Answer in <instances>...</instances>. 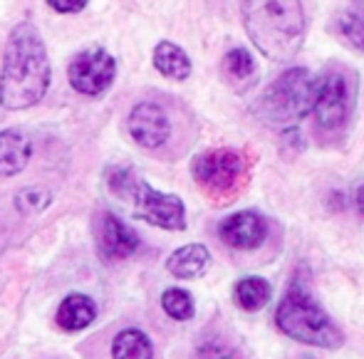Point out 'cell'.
Listing matches in <instances>:
<instances>
[{
  "label": "cell",
  "instance_id": "obj_18",
  "mask_svg": "<svg viewBox=\"0 0 364 359\" xmlns=\"http://www.w3.org/2000/svg\"><path fill=\"white\" fill-rule=\"evenodd\" d=\"M223 72L230 82H235L238 87H248L253 85L255 75H258V68H255L253 55L245 48H233L228 55L223 58Z\"/></svg>",
  "mask_w": 364,
  "mask_h": 359
},
{
  "label": "cell",
  "instance_id": "obj_16",
  "mask_svg": "<svg viewBox=\"0 0 364 359\" xmlns=\"http://www.w3.org/2000/svg\"><path fill=\"white\" fill-rule=\"evenodd\" d=\"M112 359H154V345L141 330H122L112 342Z\"/></svg>",
  "mask_w": 364,
  "mask_h": 359
},
{
  "label": "cell",
  "instance_id": "obj_11",
  "mask_svg": "<svg viewBox=\"0 0 364 359\" xmlns=\"http://www.w3.org/2000/svg\"><path fill=\"white\" fill-rule=\"evenodd\" d=\"M141 240L124 220H119L114 213H105L100 233V250L109 260H124L139 250Z\"/></svg>",
  "mask_w": 364,
  "mask_h": 359
},
{
  "label": "cell",
  "instance_id": "obj_20",
  "mask_svg": "<svg viewBox=\"0 0 364 359\" xmlns=\"http://www.w3.org/2000/svg\"><path fill=\"white\" fill-rule=\"evenodd\" d=\"M337 33L345 43H350L355 50L364 53V20L355 13H342L335 23Z\"/></svg>",
  "mask_w": 364,
  "mask_h": 359
},
{
  "label": "cell",
  "instance_id": "obj_19",
  "mask_svg": "<svg viewBox=\"0 0 364 359\" xmlns=\"http://www.w3.org/2000/svg\"><path fill=\"white\" fill-rule=\"evenodd\" d=\"M161 307L164 312H166L171 320H191L193 317V297L188 295L186 290H181V287H168L166 292L161 295Z\"/></svg>",
  "mask_w": 364,
  "mask_h": 359
},
{
  "label": "cell",
  "instance_id": "obj_6",
  "mask_svg": "<svg viewBox=\"0 0 364 359\" xmlns=\"http://www.w3.org/2000/svg\"><path fill=\"white\" fill-rule=\"evenodd\" d=\"M357 100V77L342 65H332L322 72L317 80L315 92V105H312V114H315L320 129L337 132L350 122L352 109H355Z\"/></svg>",
  "mask_w": 364,
  "mask_h": 359
},
{
  "label": "cell",
  "instance_id": "obj_17",
  "mask_svg": "<svg viewBox=\"0 0 364 359\" xmlns=\"http://www.w3.org/2000/svg\"><path fill=\"white\" fill-rule=\"evenodd\" d=\"M233 295L240 310L258 312L270 302V283L265 278H243L235 283Z\"/></svg>",
  "mask_w": 364,
  "mask_h": 359
},
{
  "label": "cell",
  "instance_id": "obj_3",
  "mask_svg": "<svg viewBox=\"0 0 364 359\" xmlns=\"http://www.w3.org/2000/svg\"><path fill=\"white\" fill-rule=\"evenodd\" d=\"M275 322H278V327L285 335L302 342V345L337 350L345 342L340 327L317 305L310 287L302 283L300 278L292 280V285L285 292L283 302H280L278 312H275Z\"/></svg>",
  "mask_w": 364,
  "mask_h": 359
},
{
  "label": "cell",
  "instance_id": "obj_22",
  "mask_svg": "<svg viewBox=\"0 0 364 359\" xmlns=\"http://www.w3.org/2000/svg\"><path fill=\"white\" fill-rule=\"evenodd\" d=\"M196 359H243V355H240L230 342L220 340V337H213V340H206L198 345Z\"/></svg>",
  "mask_w": 364,
  "mask_h": 359
},
{
  "label": "cell",
  "instance_id": "obj_15",
  "mask_svg": "<svg viewBox=\"0 0 364 359\" xmlns=\"http://www.w3.org/2000/svg\"><path fill=\"white\" fill-rule=\"evenodd\" d=\"M154 68L161 72L168 80H186L191 75V60L188 55L178 48L171 40H161V43L154 48Z\"/></svg>",
  "mask_w": 364,
  "mask_h": 359
},
{
  "label": "cell",
  "instance_id": "obj_8",
  "mask_svg": "<svg viewBox=\"0 0 364 359\" xmlns=\"http://www.w3.org/2000/svg\"><path fill=\"white\" fill-rule=\"evenodd\" d=\"M117 75V60L105 48H87L70 63L68 77L75 92L100 97L112 87Z\"/></svg>",
  "mask_w": 364,
  "mask_h": 359
},
{
  "label": "cell",
  "instance_id": "obj_1",
  "mask_svg": "<svg viewBox=\"0 0 364 359\" xmlns=\"http://www.w3.org/2000/svg\"><path fill=\"white\" fill-rule=\"evenodd\" d=\"M53 68L43 35L33 23L13 28L0 70V105L10 112L35 107L50 90Z\"/></svg>",
  "mask_w": 364,
  "mask_h": 359
},
{
  "label": "cell",
  "instance_id": "obj_23",
  "mask_svg": "<svg viewBox=\"0 0 364 359\" xmlns=\"http://www.w3.org/2000/svg\"><path fill=\"white\" fill-rule=\"evenodd\" d=\"M87 3H90V0H48L50 8H53L55 13H63V15L80 13V10L87 8Z\"/></svg>",
  "mask_w": 364,
  "mask_h": 359
},
{
  "label": "cell",
  "instance_id": "obj_12",
  "mask_svg": "<svg viewBox=\"0 0 364 359\" xmlns=\"http://www.w3.org/2000/svg\"><path fill=\"white\" fill-rule=\"evenodd\" d=\"M33 156V141L20 129L0 132V176H18Z\"/></svg>",
  "mask_w": 364,
  "mask_h": 359
},
{
  "label": "cell",
  "instance_id": "obj_10",
  "mask_svg": "<svg viewBox=\"0 0 364 359\" xmlns=\"http://www.w3.org/2000/svg\"><path fill=\"white\" fill-rule=\"evenodd\" d=\"M218 235L225 245L235 250H253L268 235V223L260 213L255 211H238L228 218L220 220Z\"/></svg>",
  "mask_w": 364,
  "mask_h": 359
},
{
  "label": "cell",
  "instance_id": "obj_14",
  "mask_svg": "<svg viewBox=\"0 0 364 359\" xmlns=\"http://www.w3.org/2000/svg\"><path fill=\"white\" fill-rule=\"evenodd\" d=\"M97 317V305L87 295H68L58 310V325L68 332H80L90 327Z\"/></svg>",
  "mask_w": 364,
  "mask_h": 359
},
{
  "label": "cell",
  "instance_id": "obj_4",
  "mask_svg": "<svg viewBox=\"0 0 364 359\" xmlns=\"http://www.w3.org/2000/svg\"><path fill=\"white\" fill-rule=\"evenodd\" d=\"M107 183L112 193L127 198L132 203V211L136 218H144L146 223L166 230L186 228V208L183 201L173 193H161L151 188L144 178H136V173L127 166H114L107 171Z\"/></svg>",
  "mask_w": 364,
  "mask_h": 359
},
{
  "label": "cell",
  "instance_id": "obj_5",
  "mask_svg": "<svg viewBox=\"0 0 364 359\" xmlns=\"http://www.w3.org/2000/svg\"><path fill=\"white\" fill-rule=\"evenodd\" d=\"M317 80L305 68L285 70L255 105V114L265 124L292 127L295 122L305 119L315 105Z\"/></svg>",
  "mask_w": 364,
  "mask_h": 359
},
{
  "label": "cell",
  "instance_id": "obj_7",
  "mask_svg": "<svg viewBox=\"0 0 364 359\" xmlns=\"http://www.w3.org/2000/svg\"><path fill=\"white\" fill-rule=\"evenodd\" d=\"M191 171L196 183L208 196L235 198V191L245 181L248 164H245L243 154L235 149H213V151H203L193 159Z\"/></svg>",
  "mask_w": 364,
  "mask_h": 359
},
{
  "label": "cell",
  "instance_id": "obj_9",
  "mask_svg": "<svg viewBox=\"0 0 364 359\" xmlns=\"http://www.w3.org/2000/svg\"><path fill=\"white\" fill-rule=\"evenodd\" d=\"M127 127H129L132 139L144 149H159L171 136V122H168L166 112L154 102L136 105L127 119Z\"/></svg>",
  "mask_w": 364,
  "mask_h": 359
},
{
  "label": "cell",
  "instance_id": "obj_21",
  "mask_svg": "<svg viewBox=\"0 0 364 359\" xmlns=\"http://www.w3.org/2000/svg\"><path fill=\"white\" fill-rule=\"evenodd\" d=\"M50 201H53L50 191L48 188H40V186L25 188V191H20L18 196H15V206H18V211H23V213L45 211V208L50 206Z\"/></svg>",
  "mask_w": 364,
  "mask_h": 359
},
{
  "label": "cell",
  "instance_id": "obj_24",
  "mask_svg": "<svg viewBox=\"0 0 364 359\" xmlns=\"http://www.w3.org/2000/svg\"><path fill=\"white\" fill-rule=\"evenodd\" d=\"M357 208H360V213L364 218V183L360 186V191H357Z\"/></svg>",
  "mask_w": 364,
  "mask_h": 359
},
{
  "label": "cell",
  "instance_id": "obj_2",
  "mask_svg": "<svg viewBox=\"0 0 364 359\" xmlns=\"http://www.w3.org/2000/svg\"><path fill=\"white\" fill-rule=\"evenodd\" d=\"M250 43L273 63H290L305 45V10L300 0H240Z\"/></svg>",
  "mask_w": 364,
  "mask_h": 359
},
{
  "label": "cell",
  "instance_id": "obj_13",
  "mask_svg": "<svg viewBox=\"0 0 364 359\" xmlns=\"http://www.w3.org/2000/svg\"><path fill=\"white\" fill-rule=\"evenodd\" d=\"M208 248L201 243H191V245H183V248L173 250V255L166 260V270L173 275V278H181V280H191L198 278L203 270L208 268Z\"/></svg>",
  "mask_w": 364,
  "mask_h": 359
}]
</instances>
